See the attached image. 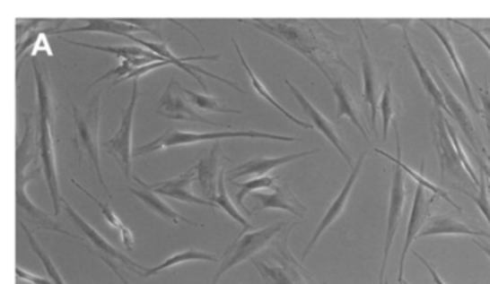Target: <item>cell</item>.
Segmentation results:
<instances>
[{"mask_svg": "<svg viewBox=\"0 0 490 284\" xmlns=\"http://www.w3.org/2000/svg\"><path fill=\"white\" fill-rule=\"evenodd\" d=\"M397 98L393 92V85L391 81H387L386 88L382 90L381 99H380V112L382 118V138L387 140L389 135V128L391 125L394 116H396Z\"/></svg>", "mask_w": 490, "mask_h": 284, "instance_id": "cell-37", "label": "cell"}, {"mask_svg": "<svg viewBox=\"0 0 490 284\" xmlns=\"http://www.w3.org/2000/svg\"><path fill=\"white\" fill-rule=\"evenodd\" d=\"M473 243H475V245H477V247H479L480 250H482V252L485 253V254H486L487 257H489V259H490V247H489V245H483V243H480V241H477V240H473Z\"/></svg>", "mask_w": 490, "mask_h": 284, "instance_id": "cell-47", "label": "cell"}, {"mask_svg": "<svg viewBox=\"0 0 490 284\" xmlns=\"http://www.w3.org/2000/svg\"><path fill=\"white\" fill-rule=\"evenodd\" d=\"M386 284H389V283H387V281H386Z\"/></svg>", "mask_w": 490, "mask_h": 284, "instance_id": "cell-50", "label": "cell"}, {"mask_svg": "<svg viewBox=\"0 0 490 284\" xmlns=\"http://www.w3.org/2000/svg\"><path fill=\"white\" fill-rule=\"evenodd\" d=\"M394 131H396L397 152H398V154H397V159H394L393 155H389V152L382 151L380 148H375L374 151L377 152V154L382 155L384 159H389V161L394 162V166L400 167L404 173L408 174L413 180L417 181V185H422V187H424L425 190L432 193L433 195H436V197L443 198L444 202H449V204L458 210V211H463L460 205L456 204V202L451 200V195L447 194L443 188H440L436 184H433L432 181L427 180L422 173H417V171L410 168V167L403 161V159H401L400 131H398L397 124H394Z\"/></svg>", "mask_w": 490, "mask_h": 284, "instance_id": "cell-24", "label": "cell"}, {"mask_svg": "<svg viewBox=\"0 0 490 284\" xmlns=\"http://www.w3.org/2000/svg\"><path fill=\"white\" fill-rule=\"evenodd\" d=\"M152 62L162 61H154V59L150 58L124 59V61H121V64H119L118 66L109 69V73H105L104 75L100 76L97 81L91 83L90 88L95 87V85L101 82V81L109 80V78H111V76H117L118 80H123V78H126L127 75H130L131 73H134L136 69L140 68V66L148 65V64H152Z\"/></svg>", "mask_w": 490, "mask_h": 284, "instance_id": "cell-38", "label": "cell"}, {"mask_svg": "<svg viewBox=\"0 0 490 284\" xmlns=\"http://www.w3.org/2000/svg\"><path fill=\"white\" fill-rule=\"evenodd\" d=\"M138 101V80L133 81V92H131V99L123 111L121 116V124H119L118 131L114 133L111 140L104 142L105 150L109 155H112L116 161L118 162L119 168L123 171L127 181L133 180L131 169H133V124L134 114H136V105Z\"/></svg>", "mask_w": 490, "mask_h": 284, "instance_id": "cell-10", "label": "cell"}, {"mask_svg": "<svg viewBox=\"0 0 490 284\" xmlns=\"http://www.w3.org/2000/svg\"><path fill=\"white\" fill-rule=\"evenodd\" d=\"M236 284H238V283H236Z\"/></svg>", "mask_w": 490, "mask_h": 284, "instance_id": "cell-51", "label": "cell"}, {"mask_svg": "<svg viewBox=\"0 0 490 284\" xmlns=\"http://www.w3.org/2000/svg\"><path fill=\"white\" fill-rule=\"evenodd\" d=\"M453 22L456 23V25L461 26V28H465L466 30H468V32L472 33L473 37L477 38V40H479L480 44H482L483 47H486L487 52H489L490 54V42L489 39L485 37V33L480 32V30H475V28L468 25V23L461 22V21H453Z\"/></svg>", "mask_w": 490, "mask_h": 284, "instance_id": "cell-44", "label": "cell"}, {"mask_svg": "<svg viewBox=\"0 0 490 284\" xmlns=\"http://www.w3.org/2000/svg\"><path fill=\"white\" fill-rule=\"evenodd\" d=\"M289 224L291 223L279 221V223L265 227V228H260V230H252L248 231V233L239 234L238 237L232 241L229 247L226 248V252L222 255L219 269H217L216 274L213 277L212 284L219 283L220 279L229 270L239 266L241 262H246V260H252L258 253L262 252L267 245H271V241L279 233L285 230Z\"/></svg>", "mask_w": 490, "mask_h": 284, "instance_id": "cell-7", "label": "cell"}, {"mask_svg": "<svg viewBox=\"0 0 490 284\" xmlns=\"http://www.w3.org/2000/svg\"><path fill=\"white\" fill-rule=\"evenodd\" d=\"M226 174L227 169H222V173H220L219 176V185H217L216 202H216L217 207L223 209L224 211H226L227 214H229V216L234 219V221H238V223L243 227L241 233H248V231H252V224H250L249 221L245 219V217L241 216V212H239L238 210H236V207H234L233 202H231L229 195H227L226 181H224V176H226Z\"/></svg>", "mask_w": 490, "mask_h": 284, "instance_id": "cell-34", "label": "cell"}, {"mask_svg": "<svg viewBox=\"0 0 490 284\" xmlns=\"http://www.w3.org/2000/svg\"><path fill=\"white\" fill-rule=\"evenodd\" d=\"M18 223L19 226L22 227L23 233H25L26 238H28V241H30L33 253L38 255V259H39L40 262H42V264H44L47 273L49 274V277H51V280L54 281L55 284H66V281L64 280V277H62L61 273H59V270L57 269V266H55V262H52L51 257H49V254H48L47 250H45V248L42 247L39 243H38V240L35 238V236H33L32 231L28 228L26 224H23L22 219H19V217Z\"/></svg>", "mask_w": 490, "mask_h": 284, "instance_id": "cell-35", "label": "cell"}, {"mask_svg": "<svg viewBox=\"0 0 490 284\" xmlns=\"http://www.w3.org/2000/svg\"><path fill=\"white\" fill-rule=\"evenodd\" d=\"M66 44L74 45V47H87V49H94V51L104 52V54L112 55L116 58L130 59V58H150L154 61H167L162 59L154 52L148 51L145 47H102V45L83 44V42H76V40L66 39V38L59 37Z\"/></svg>", "mask_w": 490, "mask_h": 284, "instance_id": "cell-30", "label": "cell"}, {"mask_svg": "<svg viewBox=\"0 0 490 284\" xmlns=\"http://www.w3.org/2000/svg\"><path fill=\"white\" fill-rule=\"evenodd\" d=\"M285 83L286 87L293 92L296 101L300 102L301 108H302L303 112L310 116L312 125H314L315 128H317V130L319 131L334 147H336L337 151L343 155V159H346V164L353 168V159H351L350 154L346 151V145H344L343 140L339 137V133H337L334 124H332L327 116H322V112L318 111L314 105L311 104L310 99H308V98L305 97L291 81L285 80Z\"/></svg>", "mask_w": 490, "mask_h": 284, "instance_id": "cell-18", "label": "cell"}, {"mask_svg": "<svg viewBox=\"0 0 490 284\" xmlns=\"http://www.w3.org/2000/svg\"><path fill=\"white\" fill-rule=\"evenodd\" d=\"M219 262L220 260L217 255L210 254V253L202 252V250H195V248H188L186 252L177 253V254L171 255V257L164 260L159 266L153 267V269H147L145 271H141L140 277L155 276V274L162 273V270L180 266L183 262Z\"/></svg>", "mask_w": 490, "mask_h": 284, "instance_id": "cell-31", "label": "cell"}, {"mask_svg": "<svg viewBox=\"0 0 490 284\" xmlns=\"http://www.w3.org/2000/svg\"><path fill=\"white\" fill-rule=\"evenodd\" d=\"M296 226L298 223L289 224L271 245L250 260L265 284H318L289 250V237Z\"/></svg>", "mask_w": 490, "mask_h": 284, "instance_id": "cell-3", "label": "cell"}, {"mask_svg": "<svg viewBox=\"0 0 490 284\" xmlns=\"http://www.w3.org/2000/svg\"><path fill=\"white\" fill-rule=\"evenodd\" d=\"M413 254H415L416 257H417V259L420 260V262H422L423 266H424L425 269H427V271H429L430 276H432V279H433V281H434V284H447L446 281H444L443 279L440 277V274L437 273V270L434 269V267H433L432 264H430V262H427V260H425L424 257H423V255L418 254L417 252L413 253Z\"/></svg>", "mask_w": 490, "mask_h": 284, "instance_id": "cell-45", "label": "cell"}, {"mask_svg": "<svg viewBox=\"0 0 490 284\" xmlns=\"http://www.w3.org/2000/svg\"><path fill=\"white\" fill-rule=\"evenodd\" d=\"M406 284H408L407 281H406Z\"/></svg>", "mask_w": 490, "mask_h": 284, "instance_id": "cell-49", "label": "cell"}, {"mask_svg": "<svg viewBox=\"0 0 490 284\" xmlns=\"http://www.w3.org/2000/svg\"><path fill=\"white\" fill-rule=\"evenodd\" d=\"M480 101H482V116L486 121V128L490 133V90L489 88H483L479 90Z\"/></svg>", "mask_w": 490, "mask_h": 284, "instance_id": "cell-43", "label": "cell"}, {"mask_svg": "<svg viewBox=\"0 0 490 284\" xmlns=\"http://www.w3.org/2000/svg\"><path fill=\"white\" fill-rule=\"evenodd\" d=\"M127 39H130L133 40V42H137V44L143 45L145 49L154 52L155 55H159V56H162V59H169V61L171 62V65L183 69L184 73H188L191 78H195V80L197 81L200 85H202L203 90H207V85H206V83L200 80V76L197 75V73H202V75L209 76V78H213V80L226 83L227 87H231L233 88L234 90H238L239 94H246V90H241V88L239 87L238 82H233V81L222 78V76L216 75V73L205 71V69L200 68V66L196 68V66L188 64V62L195 61V59L196 61H197V59H212V61H216V59H220V55H212V56H193V58H180V56H176L173 52L170 51L167 42L154 44V42H147V40L138 39V38L134 37V35H130V37L127 38Z\"/></svg>", "mask_w": 490, "mask_h": 284, "instance_id": "cell-12", "label": "cell"}, {"mask_svg": "<svg viewBox=\"0 0 490 284\" xmlns=\"http://www.w3.org/2000/svg\"><path fill=\"white\" fill-rule=\"evenodd\" d=\"M16 277H18V280L26 281V283L30 284H55L54 281L37 276V274L30 273V271H26V270L19 266H16Z\"/></svg>", "mask_w": 490, "mask_h": 284, "instance_id": "cell-42", "label": "cell"}, {"mask_svg": "<svg viewBox=\"0 0 490 284\" xmlns=\"http://www.w3.org/2000/svg\"><path fill=\"white\" fill-rule=\"evenodd\" d=\"M195 178H197V176H196V167H191L186 173L180 174L176 178L159 181V183L154 184L144 183L138 176H134V180L137 181L138 185L154 191L155 194L166 195V197L174 198V200H179V202H188V204L216 209L217 205L214 202H209L206 198L198 197V195H196L191 191V185H193Z\"/></svg>", "mask_w": 490, "mask_h": 284, "instance_id": "cell-13", "label": "cell"}, {"mask_svg": "<svg viewBox=\"0 0 490 284\" xmlns=\"http://www.w3.org/2000/svg\"><path fill=\"white\" fill-rule=\"evenodd\" d=\"M368 152H361L360 157H358L357 162L354 164L353 168H351L350 176L348 180L344 184L343 190L339 191L338 197L334 200L329 209L325 212V216L322 217L321 221L318 224L317 230H315L314 236L311 238L310 243H308L307 247L303 250L302 253V262H305L308 254L312 252V248L317 245L318 240L321 238L322 234L325 231L328 230V227H331V224L338 219L341 214H343L344 209H346V202H348V198H350L351 193H353L354 185L357 183L358 176H360L361 169L364 166L365 159H367Z\"/></svg>", "mask_w": 490, "mask_h": 284, "instance_id": "cell-16", "label": "cell"}, {"mask_svg": "<svg viewBox=\"0 0 490 284\" xmlns=\"http://www.w3.org/2000/svg\"><path fill=\"white\" fill-rule=\"evenodd\" d=\"M406 178L404 171L400 167L394 168L393 180H391V190H389V216H387L386 245L382 253L381 269H380L379 284H386V267L389 262V252L393 247L394 237L397 228L400 226V219L403 217L404 204H406Z\"/></svg>", "mask_w": 490, "mask_h": 284, "instance_id": "cell-11", "label": "cell"}, {"mask_svg": "<svg viewBox=\"0 0 490 284\" xmlns=\"http://www.w3.org/2000/svg\"><path fill=\"white\" fill-rule=\"evenodd\" d=\"M436 195L430 198L425 197V188L422 185L416 187L415 202L411 207L410 219H408L407 236L404 240L403 252H401L400 262H398V276H397V284H406L404 280V264H406V257H407L408 250L411 245L417 240L418 236L422 233L423 227L427 223L432 214L433 202H434Z\"/></svg>", "mask_w": 490, "mask_h": 284, "instance_id": "cell-14", "label": "cell"}, {"mask_svg": "<svg viewBox=\"0 0 490 284\" xmlns=\"http://www.w3.org/2000/svg\"><path fill=\"white\" fill-rule=\"evenodd\" d=\"M458 188L460 193H463V194L468 195V197L477 205V209L482 211L483 216L487 219V223H489L490 226V200L489 194H487L486 176L482 173V176H480L479 194L477 195H473L472 193H468L465 188Z\"/></svg>", "mask_w": 490, "mask_h": 284, "instance_id": "cell-39", "label": "cell"}, {"mask_svg": "<svg viewBox=\"0 0 490 284\" xmlns=\"http://www.w3.org/2000/svg\"><path fill=\"white\" fill-rule=\"evenodd\" d=\"M232 42H233L234 49H236V52H238L239 59H241V65L245 66L246 73H248V75H249L250 82H252L253 85V90H257L258 94H259L260 97L264 98L265 101L269 102V104H271L274 108L278 109V111L281 112L282 116H286L289 121H293V124L301 126V128H303V130H312V128H314V125H312V124H307L305 123V121H302V119L296 118L295 116H293V114H291L288 109L284 108V107H282V105L279 104V102L276 101L274 97H272L271 92L267 90V88L265 87L264 83H262V81H260L259 78L255 75V73H253L252 68H250L249 64H248L245 56H243V54H241V47H239V44L238 42H236V39H234V38H232Z\"/></svg>", "mask_w": 490, "mask_h": 284, "instance_id": "cell-29", "label": "cell"}, {"mask_svg": "<svg viewBox=\"0 0 490 284\" xmlns=\"http://www.w3.org/2000/svg\"><path fill=\"white\" fill-rule=\"evenodd\" d=\"M74 121H75V142L76 151L80 164H83V157L90 159L91 166L97 174L98 181L104 187L109 198H112L111 191L104 181L101 169V159H100V121H101V92L92 97L88 102L87 108L80 109L73 105Z\"/></svg>", "mask_w": 490, "mask_h": 284, "instance_id": "cell-4", "label": "cell"}, {"mask_svg": "<svg viewBox=\"0 0 490 284\" xmlns=\"http://www.w3.org/2000/svg\"><path fill=\"white\" fill-rule=\"evenodd\" d=\"M226 138H253V140H272L284 141V142H295L300 138L291 135H278V133H262V131L241 130V131H217V133H191V131H181L177 128H170L160 137L153 140L148 144L134 148V157L153 154V152L164 151L167 148L179 147V145L197 144L203 141H220Z\"/></svg>", "mask_w": 490, "mask_h": 284, "instance_id": "cell-5", "label": "cell"}, {"mask_svg": "<svg viewBox=\"0 0 490 284\" xmlns=\"http://www.w3.org/2000/svg\"><path fill=\"white\" fill-rule=\"evenodd\" d=\"M87 25L83 28L59 30L58 35L69 32H104L128 38L136 32H145L140 26L127 22L126 19H85Z\"/></svg>", "mask_w": 490, "mask_h": 284, "instance_id": "cell-26", "label": "cell"}, {"mask_svg": "<svg viewBox=\"0 0 490 284\" xmlns=\"http://www.w3.org/2000/svg\"><path fill=\"white\" fill-rule=\"evenodd\" d=\"M62 207L66 210L69 219H73V223L83 233V238H81V241H87L88 245H83V247L87 248V252L92 253L95 257L101 259L124 284L130 283L121 273L119 266L126 267L128 271L138 274V276H140L141 271L147 270L144 266L138 264L137 262H134L130 257H127V254H124L123 252H119L118 248L114 247L111 243L107 241V238L102 237L101 234L98 233L94 227L88 223L87 219L81 217L80 212L76 211L73 205L66 202V198H62Z\"/></svg>", "mask_w": 490, "mask_h": 284, "instance_id": "cell-6", "label": "cell"}, {"mask_svg": "<svg viewBox=\"0 0 490 284\" xmlns=\"http://www.w3.org/2000/svg\"><path fill=\"white\" fill-rule=\"evenodd\" d=\"M329 83H331L332 92L336 95L337 99V121L344 118V116L350 118L351 123H353L354 125H355V128L363 133V137H364L368 142H372V140L368 137L367 131H365L364 125L361 123L360 116H358L357 104L354 101V98L351 97L350 92L346 90L343 81L339 80V78L338 80H334V78H332V80L329 81Z\"/></svg>", "mask_w": 490, "mask_h": 284, "instance_id": "cell-27", "label": "cell"}, {"mask_svg": "<svg viewBox=\"0 0 490 284\" xmlns=\"http://www.w3.org/2000/svg\"><path fill=\"white\" fill-rule=\"evenodd\" d=\"M476 157V161L479 162L480 171H482L485 176H489L490 180V166L489 164H486V162L483 161L482 157H480L479 154H476V152H473ZM483 154L486 155L487 161L490 162V154L487 151L483 152Z\"/></svg>", "mask_w": 490, "mask_h": 284, "instance_id": "cell-46", "label": "cell"}, {"mask_svg": "<svg viewBox=\"0 0 490 284\" xmlns=\"http://www.w3.org/2000/svg\"><path fill=\"white\" fill-rule=\"evenodd\" d=\"M184 92L190 98L191 104L197 107V108L206 109V111L222 112V114H236V116L241 114V109L229 108L227 105H224L217 98L212 97V95L198 94V92L188 90V88H184Z\"/></svg>", "mask_w": 490, "mask_h": 284, "instance_id": "cell-36", "label": "cell"}, {"mask_svg": "<svg viewBox=\"0 0 490 284\" xmlns=\"http://www.w3.org/2000/svg\"><path fill=\"white\" fill-rule=\"evenodd\" d=\"M250 200L255 202L253 212L262 211V210H285L293 216L303 219L307 214V205L301 202L300 198L293 194V190L288 185H278L274 188V193L265 194V193H255L249 195Z\"/></svg>", "mask_w": 490, "mask_h": 284, "instance_id": "cell-20", "label": "cell"}, {"mask_svg": "<svg viewBox=\"0 0 490 284\" xmlns=\"http://www.w3.org/2000/svg\"><path fill=\"white\" fill-rule=\"evenodd\" d=\"M157 114L173 121L202 124L214 128H231L227 124H217L216 121L198 114L195 105L191 104L190 98L184 92V87H181V83L176 78L170 80L169 85L160 97Z\"/></svg>", "mask_w": 490, "mask_h": 284, "instance_id": "cell-9", "label": "cell"}, {"mask_svg": "<svg viewBox=\"0 0 490 284\" xmlns=\"http://www.w3.org/2000/svg\"><path fill=\"white\" fill-rule=\"evenodd\" d=\"M33 73L37 82L38 97V141H39L40 161L47 178L48 190L51 194L54 214L58 216L61 211L62 195L59 190L58 169H57V154L54 145L55 104L52 97L51 80L49 73L42 62L32 59Z\"/></svg>", "mask_w": 490, "mask_h": 284, "instance_id": "cell-2", "label": "cell"}, {"mask_svg": "<svg viewBox=\"0 0 490 284\" xmlns=\"http://www.w3.org/2000/svg\"><path fill=\"white\" fill-rule=\"evenodd\" d=\"M222 161H231V159L222 155V145L219 141H214L209 154L206 155L205 159H200L195 166L198 188L202 191L203 197L212 202H216L219 176L222 169L224 168L222 167Z\"/></svg>", "mask_w": 490, "mask_h": 284, "instance_id": "cell-17", "label": "cell"}, {"mask_svg": "<svg viewBox=\"0 0 490 284\" xmlns=\"http://www.w3.org/2000/svg\"><path fill=\"white\" fill-rule=\"evenodd\" d=\"M239 23L267 33L282 44L302 55L303 58L317 66L318 71L332 80L329 69L332 66H344L355 75V71L348 66L343 58V45L346 37L329 30L318 19H238Z\"/></svg>", "mask_w": 490, "mask_h": 284, "instance_id": "cell-1", "label": "cell"}, {"mask_svg": "<svg viewBox=\"0 0 490 284\" xmlns=\"http://www.w3.org/2000/svg\"><path fill=\"white\" fill-rule=\"evenodd\" d=\"M433 76L436 80L437 87H439L442 94H443L444 102H446L447 108H449V114L453 116L454 121L460 126L461 133L465 135L466 140L468 141V144L472 145L473 152H477V150H480L482 152L486 151V148L483 145L482 140H480L477 131H476L475 125H473L472 118L468 116V109L465 108V105L461 104L460 99L453 94V90L449 88L446 81L439 75V73Z\"/></svg>", "mask_w": 490, "mask_h": 284, "instance_id": "cell-19", "label": "cell"}, {"mask_svg": "<svg viewBox=\"0 0 490 284\" xmlns=\"http://www.w3.org/2000/svg\"><path fill=\"white\" fill-rule=\"evenodd\" d=\"M130 193L140 200L147 209L152 210L157 216L162 219H167L170 223H173L174 226L181 227L184 224L188 226L200 227V224L196 223L193 219H186L184 216H180L179 212L174 211L164 200L159 197V194H155L154 191L148 190V188H130Z\"/></svg>", "mask_w": 490, "mask_h": 284, "instance_id": "cell-25", "label": "cell"}, {"mask_svg": "<svg viewBox=\"0 0 490 284\" xmlns=\"http://www.w3.org/2000/svg\"><path fill=\"white\" fill-rule=\"evenodd\" d=\"M420 22H422L423 25L427 26V28H429V30H432L434 35H436L437 39L440 40V44L443 45L447 55H449V58H451V65H453L454 71H456V73H458L459 78H460L461 85H463V88H465L468 104H470V107H472L473 111H475L476 114H480L479 108H477V104H476L475 101V95H473L472 87H470L468 75H466L465 68H463V65H461L460 59H459L458 56V52H456V49H454V44L451 42V38L447 37L443 30L437 28L434 23L430 22V21H427V19H422Z\"/></svg>", "mask_w": 490, "mask_h": 284, "instance_id": "cell-28", "label": "cell"}, {"mask_svg": "<svg viewBox=\"0 0 490 284\" xmlns=\"http://www.w3.org/2000/svg\"><path fill=\"white\" fill-rule=\"evenodd\" d=\"M446 125L447 130H449V133H451V141H453L454 148H456V151H458L459 159H460L463 167H465L466 173H468V176L472 178L473 184H475V187H479L480 178L479 176H477V174H476L475 168H473L470 161H468V155H466L465 150H463V147H461L460 140H459L458 135H456V133H454L453 125H451V124L449 123L447 119Z\"/></svg>", "mask_w": 490, "mask_h": 284, "instance_id": "cell-40", "label": "cell"}, {"mask_svg": "<svg viewBox=\"0 0 490 284\" xmlns=\"http://www.w3.org/2000/svg\"><path fill=\"white\" fill-rule=\"evenodd\" d=\"M73 181L74 185H75L76 188H80L81 191H83V194L87 195V197H90L92 202H95V204L100 207V210H101L102 216H104V219L109 221V226L112 227V228H116V230H118L119 236H121V241H123L124 247L127 248V250H133L134 245H136V240H134V234L133 231L128 228V227L126 226V224L121 221V219H118V216H117L116 212H114V210L109 207V204H105V202H100L95 195L91 194L90 191L87 190V188L83 187L80 183L76 180H71Z\"/></svg>", "mask_w": 490, "mask_h": 284, "instance_id": "cell-32", "label": "cell"}, {"mask_svg": "<svg viewBox=\"0 0 490 284\" xmlns=\"http://www.w3.org/2000/svg\"><path fill=\"white\" fill-rule=\"evenodd\" d=\"M171 65V62L167 59V61H162V62H152V64H148V65L140 66V68L136 69L134 73H131L130 75H127L126 78H123V80H117L114 81V83H112V87H116V85H119L121 82H126V81H136L140 78V76L145 75V73H153V71H155V69L162 68V66H169Z\"/></svg>", "mask_w": 490, "mask_h": 284, "instance_id": "cell-41", "label": "cell"}, {"mask_svg": "<svg viewBox=\"0 0 490 284\" xmlns=\"http://www.w3.org/2000/svg\"><path fill=\"white\" fill-rule=\"evenodd\" d=\"M319 150H311V151L293 152V154L284 155V157H276V159H252L249 161L243 162L239 167L227 169V176L232 183L238 180L241 176H267L272 169L278 167L285 166L289 162L296 161V159H305L310 155L317 154Z\"/></svg>", "mask_w": 490, "mask_h": 284, "instance_id": "cell-21", "label": "cell"}, {"mask_svg": "<svg viewBox=\"0 0 490 284\" xmlns=\"http://www.w3.org/2000/svg\"><path fill=\"white\" fill-rule=\"evenodd\" d=\"M483 32L489 33L490 35V28H485V30H483Z\"/></svg>", "mask_w": 490, "mask_h": 284, "instance_id": "cell-48", "label": "cell"}, {"mask_svg": "<svg viewBox=\"0 0 490 284\" xmlns=\"http://www.w3.org/2000/svg\"><path fill=\"white\" fill-rule=\"evenodd\" d=\"M403 38H404V47L407 49L408 56H410L413 65H415L416 71H417L418 78H420V82H422L423 88H424L425 92L432 98V101L434 102V107L442 109V111L449 112L447 108L446 102H444L443 94L442 90L437 87L436 80L434 76L429 73L427 66L423 64L420 55L416 51V47L411 44L410 37H408V32L406 28L403 30Z\"/></svg>", "mask_w": 490, "mask_h": 284, "instance_id": "cell-23", "label": "cell"}, {"mask_svg": "<svg viewBox=\"0 0 490 284\" xmlns=\"http://www.w3.org/2000/svg\"><path fill=\"white\" fill-rule=\"evenodd\" d=\"M357 25L358 44H360L361 68H363V82H364V102L372 112V125L377 135V108H379V76L372 59V52L368 49L367 33L361 21H355Z\"/></svg>", "mask_w": 490, "mask_h": 284, "instance_id": "cell-15", "label": "cell"}, {"mask_svg": "<svg viewBox=\"0 0 490 284\" xmlns=\"http://www.w3.org/2000/svg\"><path fill=\"white\" fill-rule=\"evenodd\" d=\"M468 236V237L490 238V234L483 230H475L472 227L466 226L459 219L451 216H434L427 219L423 227L418 238L429 237V236Z\"/></svg>", "mask_w": 490, "mask_h": 284, "instance_id": "cell-22", "label": "cell"}, {"mask_svg": "<svg viewBox=\"0 0 490 284\" xmlns=\"http://www.w3.org/2000/svg\"><path fill=\"white\" fill-rule=\"evenodd\" d=\"M278 180L279 176H255L252 180L243 181V183H236V181H234V183L232 184L236 185V187L241 188V191L236 194V204H238L248 216H252V212L246 209L245 198L248 197V195L252 194L253 191L262 190V188L278 187V185H276V181Z\"/></svg>", "mask_w": 490, "mask_h": 284, "instance_id": "cell-33", "label": "cell"}, {"mask_svg": "<svg viewBox=\"0 0 490 284\" xmlns=\"http://www.w3.org/2000/svg\"><path fill=\"white\" fill-rule=\"evenodd\" d=\"M432 135L433 144L436 147L437 157H439L442 176H451L459 183L468 184L470 181L473 184L472 178L466 173L465 167L461 164L458 151L454 148L451 133L447 130L446 116H444L443 111L437 107H434V111L432 114Z\"/></svg>", "mask_w": 490, "mask_h": 284, "instance_id": "cell-8", "label": "cell"}]
</instances>
